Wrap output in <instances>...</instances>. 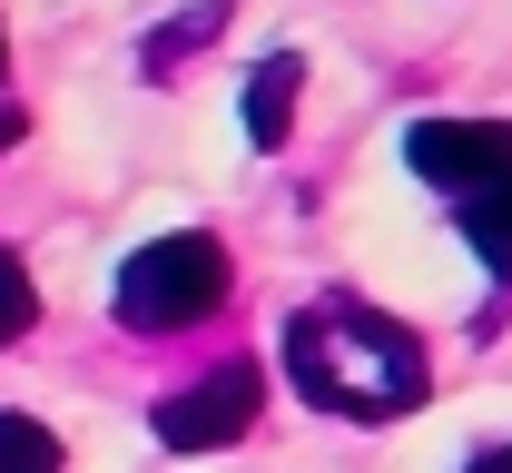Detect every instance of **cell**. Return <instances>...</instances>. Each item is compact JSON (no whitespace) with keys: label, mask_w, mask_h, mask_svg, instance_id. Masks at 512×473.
Masks as SVG:
<instances>
[{"label":"cell","mask_w":512,"mask_h":473,"mask_svg":"<svg viewBox=\"0 0 512 473\" xmlns=\"http://www.w3.org/2000/svg\"><path fill=\"white\" fill-rule=\"evenodd\" d=\"M276 355H286V385H296L316 414H355V424L414 414L424 385H434L424 336L394 326V316L365 306V296H316V306H296L286 336H276Z\"/></svg>","instance_id":"6da1fadb"},{"label":"cell","mask_w":512,"mask_h":473,"mask_svg":"<svg viewBox=\"0 0 512 473\" xmlns=\"http://www.w3.org/2000/svg\"><path fill=\"white\" fill-rule=\"evenodd\" d=\"M20 129H30V119H20V109H0V158L20 148Z\"/></svg>","instance_id":"8fae6325"},{"label":"cell","mask_w":512,"mask_h":473,"mask_svg":"<svg viewBox=\"0 0 512 473\" xmlns=\"http://www.w3.org/2000/svg\"><path fill=\"white\" fill-rule=\"evenodd\" d=\"M463 473H512V444H483V454H473Z\"/></svg>","instance_id":"30bf717a"},{"label":"cell","mask_w":512,"mask_h":473,"mask_svg":"<svg viewBox=\"0 0 512 473\" xmlns=\"http://www.w3.org/2000/svg\"><path fill=\"white\" fill-rule=\"evenodd\" d=\"M207 30H227V0H197V10H178V20L148 40V79H168V69H178L197 40H207Z\"/></svg>","instance_id":"52a82bcc"},{"label":"cell","mask_w":512,"mask_h":473,"mask_svg":"<svg viewBox=\"0 0 512 473\" xmlns=\"http://www.w3.org/2000/svg\"><path fill=\"white\" fill-rule=\"evenodd\" d=\"M0 69H10V50H0Z\"/></svg>","instance_id":"7c38bea8"},{"label":"cell","mask_w":512,"mask_h":473,"mask_svg":"<svg viewBox=\"0 0 512 473\" xmlns=\"http://www.w3.org/2000/svg\"><path fill=\"white\" fill-rule=\"evenodd\" d=\"M404 158H414V178H434L463 207V198H483V188L512 178V119H414Z\"/></svg>","instance_id":"3957f363"},{"label":"cell","mask_w":512,"mask_h":473,"mask_svg":"<svg viewBox=\"0 0 512 473\" xmlns=\"http://www.w3.org/2000/svg\"><path fill=\"white\" fill-rule=\"evenodd\" d=\"M227 286H237V267H227V247L217 237H148L138 257L119 267V326L128 336H178V326H197V316H217L227 306Z\"/></svg>","instance_id":"7a4b0ae2"},{"label":"cell","mask_w":512,"mask_h":473,"mask_svg":"<svg viewBox=\"0 0 512 473\" xmlns=\"http://www.w3.org/2000/svg\"><path fill=\"white\" fill-rule=\"evenodd\" d=\"M296 89H306V60H296V50L256 60V79H247V138H256V148H286V129H296Z\"/></svg>","instance_id":"5b68a950"},{"label":"cell","mask_w":512,"mask_h":473,"mask_svg":"<svg viewBox=\"0 0 512 473\" xmlns=\"http://www.w3.org/2000/svg\"><path fill=\"white\" fill-rule=\"evenodd\" d=\"M0 473H60V434L30 414H0Z\"/></svg>","instance_id":"ba28073f"},{"label":"cell","mask_w":512,"mask_h":473,"mask_svg":"<svg viewBox=\"0 0 512 473\" xmlns=\"http://www.w3.org/2000/svg\"><path fill=\"white\" fill-rule=\"evenodd\" d=\"M30 316H40V296H30V276H20V257L0 247V345L30 336Z\"/></svg>","instance_id":"9c48e42d"},{"label":"cell","mask_w":512,"mask_h":473,"mask_svg":"<svg viewBox=\"0 0 512 473\" xmlns=\"http://www.w3.org/2000/svg\"><path fill=\"white\" fill-rule=\"evenodd\" d=\"M256 405H266L256 365H217V375H197L188 395L158 405V444H168V454H217V444L256 434Z\"/></svg>","instance_id":"277c9868"},{"label":"cell","mask_w":512,"mask_h":473,"mask_svg":"<svg viewBox=\"0 0 512 473\" xmlns=\"http://www.w3.org/2000/svg\"><path fill=\"white\" fill-rule=\"evenodd\" d=\"M453 217H463L473 257H483V267H493V276L512 286V178H503V188H483V198H463Z\"/></svg>","instance_id":"8992f818"}]
</instances>
